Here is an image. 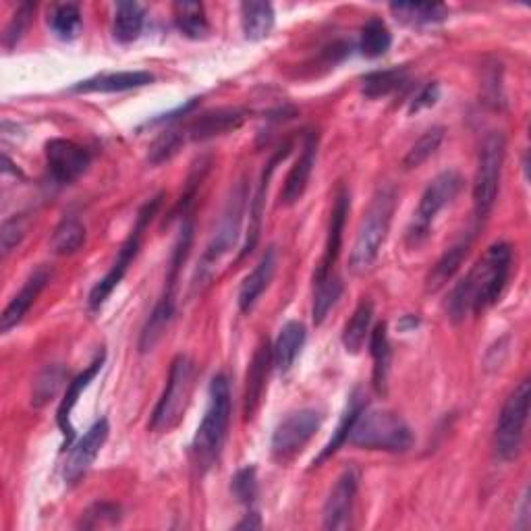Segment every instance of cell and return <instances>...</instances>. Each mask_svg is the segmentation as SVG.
<instances>
[{
  "instance_id": "obj_31",
  "label": "cell",
  "mask_w": 531,
  "mask_h": 531,
  "mask_svg": "<svg viewBox=\"0 0 531 531\" xmlns=\"http://www.w3.org/2000/svg\"><path fill=\"white\" fill-rule=\"evenodd\" d=\"M86 237L88 233H86V227H83V222L75 216H69V218H63L59 222V227L54 229L50 237V249L57 256H71L83 247Z\"/></svg>"
},
{
  "instance_id": "obj_47",
  "label": "cell",
  "mask_w": 531,
  "mask_h": 531,
  "mask_svg": "<svg viewBox=\"0 0 531 531\" xmlns=\"http://www.w3.org/2000/svg\"><path fill=\"white\" fill-rule=\"evenodd\" d=\"M529 513H531V507H529V490H525L523 500H521V507H519V519H521V521H517V527L519 529H527L529 527V523H531Z\"/></svg>"
},
{
  "instance_id": "obj_10",
  "label": "cell",
  "mask_w": 531,
  "mask_h": 531,
  "mask_svg": "<svg viewBox=\"0 0 531 531\" xmlns=\"http://www.w3.org/2000/svg\"><path fill=\"white\" fill-rule=\"evenodd\" d=\"M245 200H247V191H245V183H239L237 189L233 191L231 200L222 212V218L218 222V229L214 231V237L210 239L200 268H198V276L202 281H210L212 270L214 266L225 258L229 251L233 249V245L237 243L239 231H241V222H243V214H245Z\"/></svg>"
},
{
  "instance_id": "obj_18",
  "label": "cell",
  "mask_w": 531,
  "mask_h": 531,
  "mask_svg": "<svg viewBox=\"0 0 531 531\" xmlns=\"http://www.w3.org/2000/svg\"><path fill=\"white\" fill-rule=\"evenodd\" d=\"M52 272L42 266L36 272H32V276L27 278L23 283L21 291L9 301V305L5 307L3 316H0V330L9 332L13 330L17 324H21V320L27 316V312L32 310V305L36 303V299L40 297V293L44 291V287L48 285Z\"/></svg>"
},
{
  "instance_id": "obj_34",
  "label": "cell",
  "mask_w": 531,
  "mask_h": 531,
  "mask_svg": "<svg viewBox=\"0 0 531 531\" xmlns=\"http://www.w3.org/2000/svg\"><path fill=\"white\" fill-rule=\"evenodd\" d=\"M407 81H409V73L405 67L374 71L363 77L361 92L368 98H382V96L401 90Z\"/></svg>"
},
{
  "instance_id": "obj_44",
  "label": "cell",
  "mask_w": 531,
  "mask_h": 531,
  "mask_svg": "<svg viewBox=\"0 0 531 531\" xmlns=\"http://www.w3.org/2000/svg\"><path fill=\"white\" fill-rule=\"evenodd\" d=\"M34 13H36V5H30V3L19 5V9L15 11L13 19L7 25V32H5V46L7 48H13L15 44H19V40L27 32V27H30V23H32Z\"/></svg>"
},
{
  "instance_id": "obj_22",
  "label": "cell",
  "mask_w": 531,
  "mask_h": 531,
  "mask_svg": "<svg viewBox=\"0 0 531 531\" xmlns=\"http://www.w3.org/2000/svg\"><path fill=\"white\" fill-rule=\"evenodd\" d=\"M175 287H177V283H166L160 301L156 303L154 312L150 314L148 322L144 324L142 337H139V351L142 353L152 351L160 343V339L164 337V332L169 330L173 316H175Z\"/></svg>"
},
{
  "instance_id": "obj_35",
  "label": "cell",
  "mask_w": 531,
  "mask_h": 531,
  "mask_svg": "<svg viewBox=\"0 0 531 531\" xmlns=\"http://www.w3.org/2000/svg\"><path fill=\"white\" fill-rule=\"evenodd\" d=\"M144 7L139 3H119L117 13H115V38L121 44L135 42L144 30Z\"/></svg>"
},
{
  "instance_id": "obj_3",
  "label": "cell",
  "mask_w": 531,
  "mask_h": 531,
  "mask_svg": "<svg viewBox=\"0 0 531 531\" xmlns=\"http://www.w3.org/2000/svg\"><path fill=\"white\" fill-rule=\"evenodd\" d=\"M397 208V189L393 185H382L374 193V198L363 214L357 237L351 249L349 268L353 274L361 276L374 268L380 249L388 237L390 222Z\"/></svg>"
},
{
  "instance_id": "obj_42",
  "label": "cell",
  "mask_w": 531,
  "mask_h": 531,
  "mask_svg": "<svg viewBox=\"0 0 531 531\" xmlns=\"http://www.w3.org/2000/svg\"><path fill=\"white\" fill-rule=\"evenodd\" d=\"M233 494L241 502V505H254L258 496V475L256 467H243L237 471L233 478Z\"/></svg>"
},
{
  "instance_id": "obj_13",
  "label": "cell",
  "mask_w": 531,
  "mask_h": 531,
  "mask_svg": "<svg viewBox=\"0 0 531 531\" xmlns=\"http://www.w3.org/2000/svg\"><path fill=\"white\" fill-rule=\"evenodd\" d=\"M357 486H359V475L353 467L345 469L341 473V478L334 482L326 502H324V529H334L343 531L351 527L353 519V509H355V498H357Z\"/></svg>"
},
{
  "instance_id": "obj_25",
  "label": "cell",
  "mask_w": 531,
  "mask_h": 531,
  "mask_svg": "<svg viewBox=\"0 0 531 531\" xmlns=\"http://www.w3.org/2000/svg\"><path fill=\"white\" fill-rule=\"evenodd\" d=\"M274 272H276V251H274V247H268V251L262 256L258 266L251 270L245 276V281L241 283V289H239V307H241V312L247 314L251 307L256 305V301L268 289Z\"/></svg>"
},
{
  "instance_id": "obj_14",
  "label": "cell",
  "mask_w": 531,
  "mask_h": 531,
  "mask_svg": "<svg viewBox=\"0 0 531 531\" xmlns=\"http://www.w3.org/2000/svg\"><path fill=\"white\" fill-rule=\"evenodd\" d=\"M108 434H110L108 419L102 417L73 446L71 453H69V459L65 463V469H63V478L67 484H77L83 475L90 471V467L94 465L96 457L102 451V446L108 440Z\"/></svg>"
},
{
  "instance_id": "obj_8",
  "label": "cell",
  "mask_w": 531,
  "mask_h": 531,
  "mask_svg": "<svg viewBox=\"0 0 531 531\" xmlns=\"http://www.w3.org/2000/svg\"><path fill=\"white\" fill-rule=\"evenodd\" d=\"M461 189L463 177L457 171H444L432 179V183L422 193V200H419V206L407 229V243L411 247H417L428 239L436 216L457 198Z\"/></svg>"
},
{
  "instance_id": "obj_45",
  "label": "cell",
  "mask_w": 531,
  "mask_h": 531,
  "mask_svg": "<svg viewBox=\"0 0 531 531\" xmlns=\"http://www.w3.org/2000/svg\"><path fill=\"white\" fill-rule=\"evenodd\" d=\"M25 237V225L23 218H7L0 229V247H3V256H9L11 251L21 243Z\"/></svg>"
},
{
  "instance_id": "obj_4",
  "label": "cell",
  "mask_w": 531,
  "mask_h": 531,
  "mask_svg": "<svg viewBox=\"0 0 531 531\" xmlns=\"http://www.w3.org/2000/svg\"><path fill=\"white\" fill-rule=\"evenodd\" d=\"M347 442L368 451L405 453L413 446V432L393 411L363 409Z\"/></svg>"
},
{
  "instance_id": "obj_26",
  "label": "cell",
  "mask_w": 531,
  "mask_h": 531,
  "mask_svg": "<svg viewBox=\"0 0 531 531\" xmlns=\"http://www.w3.org/2000/svg\"><path fill=\"white\" fill-rule=\"evenodd\" d=\"M241 25L249 42H260L270 36L274 27V9L270 3L249 0L241 5Z\"/></svg>"
},
{
  "instance_id": "obj_12",
  "label": "cell",
  "mask_w": 531,
  "mask_h": 531,
  "mask_svg": "<svg viewBox=\"0 0 531 531\" xmlns=\"http://www.w3.org/2000/svg\"><path fill=\"white\" fill-rule=\"evenodd\" d=\"M92 162L90 152L71 142V139H50L46 144V166L48 175L54 183L59 185H69L77 181L83 173L88 171V166Z\"/></svg>"
},
{
  "instance_id": "obj_36",
  "label": "cell",
  "mask_w": 531,
  "mask_h": 531,
  "mask_svg": "<svg viewBox=\"0 0 531 531\" xmlns=\"http://www.w3.org/2000/svg\"><path fill=\"white\" fill-rule=\"evenodd\" d=\"M390 44H393V34H390L386 23L380 17H372L363 25L359 38V50L363 57L378 59L390 50Z\"/></svg>"
},
{
  "instance_id": "obj_20",
  "label": "cell",
  "mask_w": 531,
  "mask_h": 531,
  "mask_svg": "<svg viewBox=\"0 0 531 531\" xmlns=\"http://www.w3.org/2000/svg\"><path fill=\"white\" fill-rule=\"evenodd\" d=\"M291 152V144H285L281 150H278L272 160L266 164V171L262 175V181H260V187L254 195V200H251V206H249V227H247V239H245V245L241 249L239 254V260H243L247 254H251L254 251V247L258 245L260 241V233H262V214H264V198H266V191H268V185H270V177L272 173L276 171V164L285 160Z\"/></svg>"
},
{
  "instance_id": "obj_15",
  "label": "cell",
  "mask_w": 531,
  "mask_h": 531,
  "mask_svg": "<svg viewBox=\"0 0 531 531\" xmlns=\"http://www.w3.org/2000/svg\"><path fill=\"white\" fill-rule=\"evenodd\" d=\"M351 200H349V191L341 189L337 200H334V208L330 214V225H328V237L324 245V256L320 260V266L314 274V281H322L328 274H332L334 264H337L341 256V247H343V235H345V222L349 216Z\"/></svg>"
},
{
  "instance_id": "obj_30",
  "label": "cell",
  "mask_w": 531,
  "mask_h": 531,
  "mask_svg": "<svg viewBox=\"0 0 531 531\" xmlns=\"http://www.w3.org/2000/svg\"><path fill=\"white\" fill-rule=\"evenodd\" d=\"M469 247H471V237H465V239L457 241L449 251H446V254L436 262V266L432 268V272L428 276V291H438L440 287H444L446 283L451 281L455 272L465 262V258L469 254Z\"/></svg>"
},
{
  "instance_id": "obj_11",
  "label": "cell",
  "mask_w": 531,
  "mask_h": 531,
  "mask_svg": "<svg viewBox=\"0 0 531 531\" xmlns=\"http://www.w3.org/2000/svg\"><path fill=\"white\" fill-rule=\"evenodd\" d=\"M324 422V415L318 409H299L289 413L272 434V457L278 463L293 461L314 438Z\"/></svg>"
},
{
  "instance_id": "obj_28",
  "label": "cell",
  "mask_w": 531,
  "mask_h": 531,
  "mask_svg": "<svg viewBox=\"0 0 531 531\" xmlns=\"http://www.w3.org/2000/svg\"><path fill=\"white\" fill-rule=\"evenodd\" d=\"M372 320H374V303L370 299H363L343 330V345L347 353L357 355L363 349V345H366L370 337Z\"/></svg>"
},
{
  "instance_id": "obj_46",
  "label": "cell",
  "mask_w": 531,
  "mask_h": 531,
  "mask_svg": "<svg viewBox=\"0 0 531 531\" xmlns=\"http://www.w3.org/2000/svg\"><path fill=\"white\" fill-rule=\"evenodd\" d=\"M440 98V86L436 81L428 83V86H424L422 90L417 92V96L411 100L409 104V113H419V110L424 108H432Z\"/></svg>"
},
{
  "instance_id": "obj_16",
  "label": "cell",
  "mask_w": 531,
  "mask_h": 531,
  "mask_svg": "<svg viewBox=\"0 0 531 531\" xmlns=\"http://www.w3.org/2000/svg\"><path fill=\"white\" fill-rule=\"evenodd\" d=\"M270 366H272V347L268 345V341H262L254 353V359L249 363L245 378V393H243L245 422H251L262 405Z\"/></svg>"
},
{
  "instance_id": "obj_9",
  "label": "cell",
  "mask_w": 531,
  "mask_h": 531,
  "mask_svg": "<svg viewBox=\"0 0 531 531\" xmlns=\"http://www.w3.org/2000/svg\"><path fill=\"white\" fill-rule=\"evenodd\" d=\"M531 403V384L529 380H521L509 399L502 405L498 424H496V455L502 461H513L519 457L523 449L525 426L529 417Z\"/></svg>"
},
{
  "instance_id": "obj_32",
  "label": "cell",
  "mask_w": 531,
  "mask_h": 531,
  "mask_svg": "<svg viewBox=\"0 0 531 531\" xmlns=\"http://www.w3.org/2000/svg\"><path fill=\"white\" fill-rule=\"evenodd\" d=\"M393 15L407 25H434L449 17V9L438 3H393Z\"/></svg>"
},
{
  "instance_id": "obj_37",
  "label": "cell",
  "mask_w": 531,
  "mask_h": 531,
  "mask_svg": "<svg viewBox=\"0 0 531 531\" xmlns=\"http://www.w3.org/2000/svg\"><path fill=\"white\" fill-rule=\"evenodd\" d=\"M314 307H312V316H314V324L320 326L337 301L341 299L343 293V283L339 276L328 274L322 281H314Z\"/></svg>"
},
{
  "instance_id": "obj_24",
  "label": "cell",
  "mask_w": 531,
  "mask_h": 531,
  "mask_svg": "<svg viewBox=\"0 0 531 531\" xmlns=\"http://www.w3.org/2000/svg\"><path fill=\"white\" fill-rule=\"evenodd\" d=\"M305 339H307V332L301 322L297 320L287 322L281 328V332H278L276 343L272 345V366L281 374H287L293 368L295 359L299 357L305 345Z\"/></svg>"
},
{
  "instance_id": "obj_33",
  "label": "cell",
  "mask_w": 531,
  "mask_h": 531,
  "mask_svg": "<svg viewBox=\"0 0 531 531\" xmlns=\"http://www.w3.org/2000/svg\"><path fill=\"white\" fill-rule=\"evenodd\" d=\"M175 23L179 32L189 40H204L210 34V23L200 3H177L175 5Z\"/></svg>"
},
{
  "instance_id": "obj_1",
  "label": "cell",
  "mask_w": 531,
  "mask_h": 531,
  "mask_svg": "<svg viewBox=\"0 0 531 531\" xmlns=\"http://www.w3.org/2000/svg\"><path fill=\"white\" fill-rule=\"evenodd\" d=\"M513 264V247L498 241L486 249L469 274L453 289L449 297V316L463 322L469 314H482L498 301L509 281Z\"/></svg>"
},
{
  "instance_id": "obj_40",
  "label": "cell",
  "mask_w": 531,
  "mask_h": 531,
  "mask_svg": "<svg viewBox=\"0 0 531 531\" xmlns=\"http://www.w3.org/2000/svg\"><path fill=\"white\" fill-rule=\"evenodd\" d=\"M442 139H444V129L430 127L422 137L417 139V142L411 146V150L407 152V156L403 158L405 169H417V166H422L438 150Z\"/></svg>"
},
{
  "instance_id": "obj_38",
  "label": "cell",
  "mask_w": 531,
  "mask_h": 531,
  "mask_svg": "<svg viewBox=\"0 0 531 531\" xmlns=\"http://www.w3.org/2000/svg\"><path fill=\"white\" fill-rule=\"evenodd\" d=\"M67 380V370L63 366H48L40 372L32 390V405L36 409L46 407L54 397L59 395L63 382Z\"/></svg>"
},
{
  "instance_id": "obj_21",
  "label": "cell",
  "mask_w": 531,
  "mask_h": 531,
  "mask_svg": "<svg viewBox=\"0 0 531 531\" xmlns=\"http://www.w3.org/2000/svg\"><path fill=\"white\" fill-rule=\"evenodd\" d=\"M247 119V113L241 108H218L204 113L202 117L195 119L189 127V137L193 142H206V139L231 133L243 125Z\"/></svg>"
},
{
  "instance_id": "obj_27",
  "label": "cell",
  "mask_w": 531,
  "mask_h": 531,
  "mask_svg": "<svg viewBox=\"0 0 531 531\" xmlns=\"http://www.w3.org/2000/svg\"><path fill=\"white\" fill-rule=\"evenodd\" d=\"M370 353L374 359V388L378 395H386L388 388V374H390V359H393V353H390V343H388V330L386 324L380 322L372 332H370Z\"/></svg>"
},
{
  "instance_id": "obj_2",
  "label": "cell",
  "mask_w": 531,
  "mask_h": 531,
  "mask_svg": "<svg viewBox=\"0 0 531 531\" xmlns=\"http://www.w3.org/2000/svg\"><path fill=\"white\" fill-rule=\"evenodd\" d=\"M231 419V388L229 380L218 374L210 382L208 407L202 424L191 442V463L200 473H206L220 457Z\"/></svg>"
},
{
  "instance_id": "obj_7",
  "label": "cell",
  "mask_w": 531,
  "mask_h": 531,
  "mask_svg": "<svg viewBox=\"0 0 531 531\" xmlns=\"http://www.w3.org/2000/svg\"><path fill=\"white\" fill-rule=\"evenodd\" d=\"M162 198H164V193H158L156 198H152L150 202H146V204L142 206V210H139L137 220H135V227L131 229L129 237H127L125 243L121 245L117 260L113 262V266H110V270L106 272V276L100 278V281L96 283V287H94L92 293H90V299H88L90 310H98V307H102V303L108 299V295L113 293V291L119 287V283L125 278V274H127L131 262H133L135 256H137L139 247H142L144 233H146L148 225L154 220V216H156V212H158V208H160V204H162Z\"/></svg>"
},
{
  "instance_id": "obj_19",
  "label": "cell",
  "mask_w": 531,
  "mask_h": 531,
  "mask_svg": "<svg viewBox=\"0 0 531 531\" xmlns=\"http://www.w3.org/2000/svg\"><path fill=\"white\" fill-rule=\"evenodd\" d=\"M154 83V75L148 71H121V73H104L90 77L86 81H79L71 88L75 94H115L137 90Z\"/></svg>"
},
{
  "instance_id": "obj_41",
  "label": "cell",
  "mask_w": 531,
  "mask_h": 531,
  "mask_svg": "<svg viewBox=\"0 0 531 531\" xmlns=\"http://www.w3.org/2000/svg\"><path fill=\"white\" fill-rule=\"evenodd\" d=\"M185 144V135L181 131H164L160 133L154 144L150 146V154H148V160L152 164H162L166 160H171Z\"/></svg>"
},
{
  "instance_id": "obj_48",
  "label": "cell",
  "mask_w": 531,
  "mask_h": 531,
  "mask_svg": "<svg viewBox=\"0 0 531 531\" xmlns=\"http://www.w3.org/2000/svg\"><path fill=\"white\" fill-rule=\"evenodd\" d=\"M239 529H260L262 523H260V515L258 513H249L239 525Z\"/></svg>"
},
{
  "instance_id": "obj_49",
  "label": "cell",
  "mask_w": 531,
  "mask_h": 531,
  "mask_svg": "<svg viewBox=\"0 0 531 531\" xmlns=\"http://www.w3.org/2000/svg\"><path fill=\"white\" fill-rule=\"evenodd\" d=\"M419 322H417V318H411V316H407L403 322H401V328L403 330H409V328H415Z\"/></svg>"
},
{
  "instance_id": "obj_23",
  "label": "cell",
  "mask_w": 531,
  "mask_h": 531,
  "mask_svg": "<svg viewBox=\"0 0 531 531\" xmlns=\"http://www.w3.org/2000/svg\"><path fill=\"white\" fill-rule=\"evenodd\" d=\"M102 366H104V351L90 363V368L83 370L67 386V393H65V397H63V401L59 405V411H57V424H59V428H61V432L65 436V449H67V446H71V442L75 438V430L71 426V411L75 409V405H77V401H79L83 390H86L90 386V382L98 376V372L102 370Z\"/></svg>"
},
{
  "instance_id": "obj_39",
  "label": "cell",
  "mask_w": 531,
  "mask_h": 531,
  "mask_svg": "<svg viewBox=\"0 0 531 531\" xmlns=\"http://www.w3.org/2000/svg\"><path fill=\"white\" fill-rule=\"evenodd\" d=\"M50 30L61 40H75L81 32V9L75 3L52 7L48 15Z\"/></svg>"
},
{
  "instance_id": "obj_17",
  "label": "cell",
  "mask_w": 531,
  "mask_h": 531,
  "mask_svg": "<svg viewBox=\"0 0 531 531\" xmlns=\"http://www.w3.org/2000/svg\"><path fill=\"white\" fill-rule=\"evenodd\" d=\"M316 156H318V135L316 133H307L305 135V142H303V150L297 158V162L293 164V169L289 171L283 191H281V204L291 208L295 206L310 185V177L312 171L316 166Z\"/></svg>"
},
{
  "instance_id": "obj_43",
  "label": "cell",
  "mask_w": 531,
  "mask_h": 531,
  "mask_svg": "<svg viewBox=\"0 0 531 531\" xmlns=\"http://www.w3.org/2000/svg\"><path fill=\"white\" fill-rule=\"evenodd\" d=\"M121 519V509L117 505H110V502H96L94 507H90L81 519L83 529H98L104 525H115Z\"/></svg>"
},
{
  "instance_id": "obj_6",
  "label": "cell",
  "mask_w": 531,
  "mask_h": 531,
  "mask_svg": "<svg viewBox=\"0 0 531 531\" xmlns=\"http://www.w3.org/2000/svg\"><path fill=\"white\" fill-rule=\"evenodd\" d=\"M507 156V139L502 133L492 131L484 137L480 156H478V171H475V183H473V206L478 220L488 218V214L494 208L502 166H505Z\"/></svg>"
},
{
  "instance_id": "obj_29",
  "label": "cell",
  "mask_w": 531,
  "mask_h": 531,
  "mask_svg": "<svg viewBox=\"0 0 531 531\" xmlns=\"http://www.w3.org/2000/svg\"><path fill=\"white\" fill-rule=\"evenodd\" d=\"M363 409H366V399H363V395L359 393V390H355V393L351 395V401H349L345 413H343V419H341L339 428L334 430L332 438L328 440V444L324 446L322 453H320L318 459L314 461L316 467L322 465L326 459H330V457H332L334 453H337V451L341 449V446L349 440V434H351V430H353V426H355V422H357V417H359V413H361Z\"/></svg>"
},
{
  "instance_id": "obj_5",
  "label": "cell",
  "mask_w": 531,
  "mask_h": 531,
  "mask_svg": "<svg viewBox=\"0 0 531 531\" xmlns=\"http://www.w3.org/2000/svg\"><path fill=\"white\" fill-rule=\"evenodd\" d=\"M193 380H195L193 361L183 353L177 355L173 359L164 393L156 403L150 419L152 432H171L181 422L193 390Z\"/></svg>"
}]
</instances>
